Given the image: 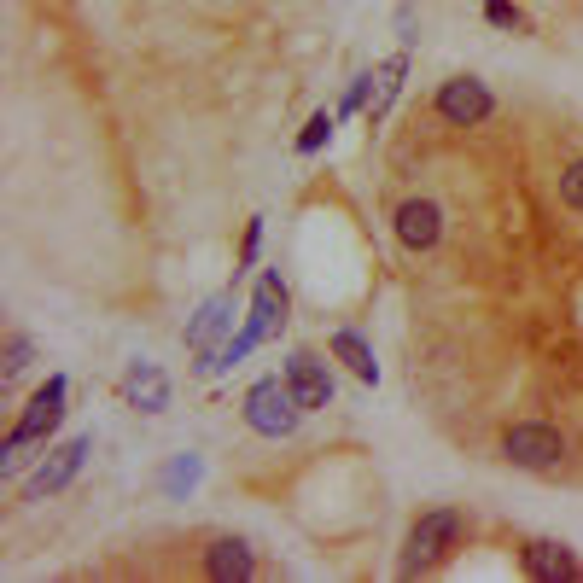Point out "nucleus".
<instances>
[{"label": "nucleus", "instance_id": "obj_15", "mask_svg": "<svg viewBox=\"0 0 583 583\" xmlns=\"http://www.w3.org/2000/svg\"><path fill=\"white\" fill-rule=\"evenodd\" d=\"M484 18H490L496 30H525V12H519L514 0H484Z\"/></svg>", "mask_w": 583, "mask_h": 583}, {"label": "nucleus", "instance_id": "obj_11", "mask_svg": "<svg viewBox=\"0 0 583 583\" xmlns=\"http://www.w3.org/2000/svg\"><path fill=\"white\" fill-rule=\"evenodd\" d=\"M280 327H286V286H280V275H263L257 280V298H251V333L269 339Z\"/></svg>", "mask_w": 583, "mask_h": 583}, {"label": "nucleus", "instance_id": "obj_9", "mask_svg": "<svg viewBox=\"0 0 583 583\" xmlns=\"http://www.w3.org/2000/svg\"><path fill=\"white\" fill-rule=\"evenodd\" d=\"M525 572L537 583H578L583 578L578 554L560 549V543H531V549H525Z\"/></svg>", "mask_w": 583, "mask_h": 583}, {"label": "nucleus", "instance_id": "obj_10", "mask_svg": "<svg viewBox=\"0 0 583 583\" xmlns=\"http://www.w3.org/2000/svg\"><path fill=\"white\" fill-rule=\"evenodd\" d=\"M205 572L216 583H245L251 572H257V560H251V549H245L240 537H216L205 549Z\"/></svg>", "mask_w": 583, "mask_h": 583}, {"label": "nucleus", "instance_id": "obj_14", "mask_svg": "<svg viewBox=\"0 0 583 583\" xmlns=\"http://www.w3.org/2000/svg\"><path fill=\"white\" fill-rule=\"evenodd\" d=\"M333 350H339V362H350V374H356V379H379V362H374V350H368L362 333H339Z\"/></svg>", "mask_w": 583, "mask_h": 583}, {"label": "nucleus", "instance_id": "obj_1", "mask_svg": "<svg viewBox=\"0 0 583 583\" xmlns=\"http://www.w3.org/2000/svg\"><path fill=\"white\" fill-rule=\"evenodd\" d=\"M461 514L455 508H432V514L414 519L409 531V554H403V572H432V566H444L449 554L461 549Z\"/></svg>", "mask_w": 583, "mask_h": 583}, {"label": "nucleus", "instance_id": "obj_7", "mask_svg": "<svg viewBox=\"0 0 583 583\" xmlns=\"http://www.w3.org/2000/svg\"><path fill=\"white\" fill-rule=\"evenodd\" d=\"M88 449H94L88 438H70L65 449H53V461H47V467H41V473L30 479V496H53V490H65V484L76 479V473H82Z\"/></svg>", "mask_w": 583, "mask_h": 583}, {"label": "nucleus", "instance_id": "obj_17", "mask_svg": "<svg viewBox=\"0 0 583 583\" xmlns=\"http://www.w3.org/2000/svg\"><path fill=\"white\" fill-rule=\"evenodd\" d=\"M333 135V117L321 111V117H309V129L298 135V152H321V140Z\"/></svg>", "mask_w": 583, "mask_h": 583}, {"label": "nucleus", "instance_id": "obj_2", "mask_svg": "<svg viewBox=\"0 0 583 583\" xmlns=\"http://www.w3.org/2000/svg\"><path fill=\"white\" fill-rule=\"evenodd\" d=\"M298 414H304V403H298V391H292L286 379H257V385L245 391V420H251L263 438H286V432L298 426Z\"/></svg>", "mask_w": 583, "mask_h": 583}, {"label": "nucleus", "instance_id": "obj_5", "mask_svg": "<svg viewBox=\"0 0 583 583\" xmlns=\"http://www.w3.org/2000/svg\"><path fill=\"white\" fill-rule=\"evenodd\" d=\"M490 111H496V100H490V88H484L479 76H449L444 88H438V117L455 123V129H473Z\"/></svg>", "mask_w": 583, "mask_h": 583}, {"label": "nucleus", "instance_id": "obj_19", "mask_svg": "<svg viewBox=\"0 0 583 583\" xmlns=\"http://www.w3.org/2000/svg\"><path fill=\"white\" fill-rule=\"evenodd\" d=\"M257 245H263V222H251V228H245V251H240V263H251V257H257Z\"/></svg>", "mask_w": 583, "mask_h": 583}, {"label": "nucleus", "instance_id": "obj_4", "mask_svg": "<svg viewBox=\"0 0 583 583\" xmlns=\"http://www.w3.org/2000/svg\"><path fill=\"white\" fill-rule=\"evenodd\" d=\"M59 420H65V379H47V385H41V391L30 397L24 420L12 426V438H6V455H0V461L12 467V461H18V449L35 444V438H47V432H53Z\"/></svg>", "mask_w": 583, "mask_h": 583}, {"label": "nucleus", "instance_id": "obj_6", "mask_svg": "<svg viewBox=\"0 0 583 583\" xmlns=\"http://www.w3.org/2000/svg\"><path fill=\"white\" fill-rule=\"evenodd\" d=\"M444 234V210L432 205V199H409V205L397 210V240L409 245V251H432Z\"/></svg>", "mask_w": 583, "mask_h": 583}, {"label": "nucleus", "instance_id": "obj_13", "mask_svg": "<svg viewBox=\"0 0 583 583\" xmlns=\"http://www.w3.org/2000/svg\"><path fill=\"white\" fill-rule=\"evenodd\" d=\"M222 327H228V298H216V304H205V315H199V321L187 327V344H193V350L205 356L210 344L222 339Z\"/></svg>", "mask_w": 583, "mask_h": 583}, {"label": "nucleus", "instance_id": "obj_12", "mask_svg": "<svg viewBox=\"0 0 583 583\" xmlns=\"http://www.w3.org/2000/svg\"><path fill=\"white\" fill-rule=\"evenodd\" d=\"M123 391H129V397H135L146 414H164V409H170V385H164V374H158L152 362H135V368L123 374Z\"/></svg>", "mask_w": 583, "mask_h": 583}, {"label": "nucleus", "instance_id": "obj_18", "mask_svg": "<svg viewBox=\"0 0 583 583\" xmlns=\"http://www.w3.org/2000/svg\"><path fill=\"white\" fill-rule=\"evenodd\" d=\"M560 193H566V205H572V210H583V158L560 175Z\"/></svg>", "mask_w": 583, "mask_h": 583}, {"label": "nucleus", "instance_id": "obj_8", "mask_svg": "<svg viewBox=\"0 0 583 583\" xmlns=\"http://www.w3.org/2000/svg\"><path fill=\"white\" fill-rule=\"evenodd\" d=\"M286 385L298 391L304 414H309V409H327V403H333V379H327V368H321L315 356H292V362H286Z\"/></svg>", "mask_w": 583, "mask_h": 583}, {"label": "nucleus", "instance_id": "obj_16", "mask_svg": "<svg viewBox=\"0 0 583 583\" xmlns=\"http://www.w3.org/2000/svg\"><path fill=\"white\" fill-rule=\"evenodd\" d=\"M24 368H30V339L12 333V339H6V379H18Z\"/></svg>", "mask_w": 583, "mask_h": 583}, {"label": "nucleus", "instance_id": "obj_3", "mask_svg": "<svg viewBox=\"0 0 583 583\" xmlns=\"http://www.w3.org/2000/svg\"><path fill=\"white\" fill-rule=\"evenodd\" d=\"M502 455H508L514 467L549 473L554 461L566 455V438H560L554 426H543V420H519V426H508V432H502Z\"/></svg>", "mask_w": 583, "mask_h": 583}]
</instances>
